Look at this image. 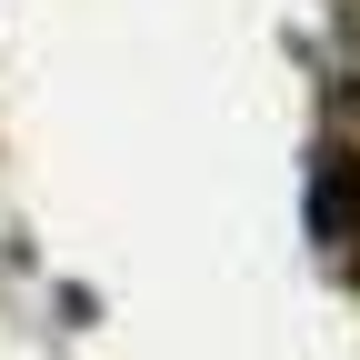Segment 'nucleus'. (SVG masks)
<instances>
[{
  "label": "nucleus",
  "mask_w": 360,
  "mask_h": 360,
  "mask_svg": "<svg viewBox=\"0 0 360 360\" xmlns=\"http://www.w3.org/2000/svg\"><path fill=\"white\" fill-rule=\"evenodd\" d=\"M340 51H350V70H360V0H340Z\"/></svg>",
  "instance_id": "nucleus-1"
}]
</instances>
